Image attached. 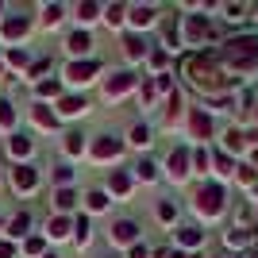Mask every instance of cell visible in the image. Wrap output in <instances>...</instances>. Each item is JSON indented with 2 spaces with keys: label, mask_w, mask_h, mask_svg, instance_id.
<instances>
[{
  "label": "cell",
  "mask_w": 258,
  "mask_h": 258,
  "mask_svg": "<svg viewBox=\"0 0 258 258\" xmlns=\"http://www.w3.org/2000/svg\"><path fill=\"white\" fill-rule=\"evenodd\" d=\"M131 143H135V147H147V143H151V127H147V123L131 127Z\"/></svg>",
  "instance_id": "4dcf8cb0"
},
{
  "label": "cell",
  "mask_w": 258,
  "mask_h": 258,
  "mask_svg": "<svg viewBox=\"0 0 258 258\" xmlns=\"http://www.w3.org/2000/svg\"><path fill=\"white\" fill-rule=\"evenodd\" d=\"M170 177L173 181H185V177H189V151H185V147H177V151L170 154Z\"/></svg>",
  "instance_id": "7c38bea8"
},
{
  "label": "cell",
  "mask_w": 258,
  "mask_h": 258,
  "mask_svg": "<svg viewBox=\"0 0 258 258\" xmlns=\"http://www.w3.org/2000/svg\"><path fill=\"white\" fill-rule=\"evenodd\" d=\"M123 16H127V8H123V4H108V8H104V20L112 23V27H119V23H123Z\"/></svg>",
  "instance_id": "d4e9b609"
},
{
  "label": "cell",
  "mask_w": 258,
  "mask_h": 258,
  "mask_svg": "<svg viewBox=\"0 0 258 258\" xmlns=\"http://www.w3.org/2000/svg\"><path fill=\"white\" fill-rule=\"evenodd\" d=\"M254 177H258V173L250 170V166H243V170H239V181H243V185H254Z\"/></svg>",
  "instance_id": "ab89813d"
},
{
  "label": "cell",
  "mask_w": 258,
  "mask_h": 258,
  "mask_svg": "<svg viewBox=\"0 0 258 258\" xmlns=\"http://www.w3.org/2000/svg\"><path fill=\"white\" fill-rule=\"evenodd\" d=\"M23 250H27V254H43V235H31L23 243Z\"/></svg>",
  "instance_id": "e575fe53"
},
{
  "label": "cell",
  "mask_w": 258,
  "mask_h": 258,
  "mask_svg": "<svg viewBox=\"0 0 258 258\" xmlns=\"http://www.w3.org/2000/svg\"><path fill=\"white\" fill-rule=\"evenodd\" d=\"M70 177H74V170H70V166H58V170H54V181L62 185V189L70 185Z\"/></svg>",
  "instance_id": "8d00e7d4"
},
{
  "label": "cell",
  "mask_w": 258,
  "mask_h": 258,
  "mask_svg": "<svg viewBox=\"0 0 258 258\" xmlns=\"http://www.w3.org/2000/svg\"><path fill=\"white\" fill-rule=\"evenodd\" d=\"M173 216H177V208H173L170 201H162V205H158V220H166V224H170Z\"/></svg>",
  "instance_id": "74e56055"
},
{
  "label": "cell",
  "mask_w": 258,
  "mask_h": 258,
  "mask_svg": "<svg viewBox=\"0 0 258 258\" xmlns=\"http://www.w3.org/2000/svg\"><path fill=\"white\" fill-rule=\"evenodd\" d=\"M135 173H139L143 181H154V177H158V166H154V162H147V158H143L139 166H135Z\"/></svg>",
  "instance_id": "1f68e13d"
},
{
  "label": "cell",
  "mask_w": 258,
  "mask_h": 258,
  "mask_svg": "<svg viewBox=\"0 0 258 258\" xmlns=\"http://www.w3.org/2000/svg\"><path fill=\"white\" fill-rule=\"evenodd\" d=\"M185 77H189L197 89H205V93H224V89L231 85L224 77V70L216 66L212 54H193V58L185 62Z\"/></svg>",
  "instance_id": "6da1fadb"
},
{
  "label": "cell",
  "mask_w": 258,
  "mask_h": 258,
  "mask_svg": "<svg viewBox=\"0 0 258 258\" xmlns=\"http://www.w3.org/2000/svg\"><path fill=\"white\" fill-rule=\"evenodd\" d=\"M216 166H220V173H231V158L227 154H216Z\"/></svg>",
  "instance_id": "f6af8a7d"
},
{
  "label": "cell",
  "mask_w": 258,
  "mask_h": 258,
  "mask_svg": "<svg viewBox=\"0 0 258 258\" xmlns=\"http://www.w3.org/2000/svg\"><path fill=\"white\" fill-rule=\"evenodd\" d=\"M135 89V74H112L104 81V97L112 100V97H123V93H131Z\"/></svg>",
  "instance_id": "ba28073f"
},
{
  "label": "cell",
  "mask_w": 258,
  "mask_h": 258,
  "mask_svg": "<svg viewBox=\"0 0 258 258\" xmlns=\"http://www.w3.org/2000/svg\"><path fill=\"white\" fill-rule=\"evenodd\" d=\"M193 162H197V170L205 173V170H208V151H197V154H193Z\"/></svg>",
  "instance_id": "60d3db41"
},
{
  "label": "cell",
  "mask_w": 258,
  "mask_h": 258,
  "mask_svg": "<svg viewBox=\"0 0 258 258\" xmlns=\"http://www.w3.org/2000/svg\"><path fill=\"white\" fill-rule=\"evenodd\" d=\"M177 243H181V247H201V243H205V231H201V227H181V231H177Z\"/></svg>",
  "instance_id": "d6986e66"
},
{
  "label": "cell",
  "mask_w": 258,
  "mask_h": 258,
  "mask_svg": "<svg viewBox=\"0 0 258 258\" xmlns=\"http://www.w3.org/2000/svg\"><path fill=\"white\" fill-rule=\"evenodd\" d=\"M35 185H39V173H35L31 166H16V170H12V189H16V193H31Z\"/></svg>",
  "instance_id": "9c48e42d"
},
{
  "label": "cell",
  "mask_w": 258,
  "mask_h": 258,
  "mask_svg": "<svg viewBox=\"0 0 258 258\" xmlns=\"http://www.w3.org/2000/svg\"><path fill=\"white\" fill-rule=\"evenodd\" d=\"M135 235H139V224L135 220H116L108 239H112V247H135Z\"/></svg>",
  "instance_id": "277c9868"
},
{
  "label": "cell",
  "mask_w": 258,
  "mask_h": 258,
  "mask_svg": "<svg viewBox=\"0 0 258 258\" xmlns=\"http://www.w3.org/2000/svg\"><path fill=\"white\" fill-rule=\"evenodd\" d=\"M66 50H70V54H89V50H93V35H89V31H74L70 39H66Z\"/></svg>",
  "instance_id": "5bb4252c"
},
{
  "label": "cell",
  "mask_w": 258,
  "mask_h": 258,
  "mask_svg": "<svg viewBox=\"0 0 258 258\" xmlns=\"http://www.w3.org/2000/svg\"><path fill=\"white\" fill-rule=\"evenodd\" d=\"M123 50H127V58H143V54H147V43H143L139 35H127V39H123Z\"/></svg>",
  "instance_id": "7402d4cb"
},
{
  "label": "cell",
  "mask_w": 258,
  "mask_h": 258,
  "mask_svg": "<svg viewBox=\"0 0 258 258\" xmlns=\"http://www.w3.org/2000/svg\"><path fill=\"white\" fill-rule=\"evenodd\" d=\"M108 193L127 197V193H131V177H127L123 170H112V177H108Z\"/></svg>",
  "instance_id": "2e32d148"
},
{
  "label": "cell",
  "mask_w": 258,
  "mask_h": 258,
  "mask_svg": "<svg viewBox=\"0 0 258 258\" xmlns=\"http://www.w3.org/2000/svg\"><path fill=\"white\" fill-rule=\"evenodd\" d=\"M224 147H227V151H243V135H239V131H227V135H224Z\"/></svg>",
  "instance_id": "836d02e7"
},
{
  "label": "cell",
  "mask_w": 258,
  "mask_h": 258,
  "mask_svg": "<svg viewBox=\"0 0 258 258\" xmlns=\"http://www.w3.org/2000/svg\"><path fill=\"white\" fill-rule=\"evenodd\" d=\"M27 227H31V216L20 212V216H12V220H8V235H12V239H20Z\"/></svg>",
  "instance_id": "44dd1931"
},
{
  "label": "cell",
  "mask_w": 258,
  "mask_h": 258,
  "mask_svg": "<svg viewBox=\"0 0 258 258\" xmlns=\"http://www.w3.org/2000/svg\"><path fill=\"white\" fill-rule=\"evenodd\" d=\"M166 62H170V58H166V50H151V66H158V70H162Z\"/></svg>",
  "instance_id": "7bdbcfd3"
},
{
  "label": "cell",
  "mask_w": 258,
  "mask_h": 258,
  "mask_svg": "<svg viewBox=\"0 0 258 258\" xmlns=\"http://www.w3.org/2000/svg\"><path fill=\"white\" fill-rule=\"evenodd\" d=\"M58 93H62L58 81H43V85H39V97H58Z\"/></svg>",
  "instance_id": "d590c367"
},
{
  "label": "cell",
  "mask_w": 258,
  "mask_h": 258,
  "mask_svg": "<svg viewBox=\"0 0 258 258\" xmlns=\"http://www.w3.org/2000/svg\"><path fill=\"white\" fill-rule=\"evenodd\" d=\"M189 127H193L197 139H208V135H212V116H208L205 108H193V112H189Z\"/></svg>",
  "instance_id": "8fae6325"
},
{
  "label": "cell",
  "mask_w": 258,
  "mask_h": 258,
  "mask_svg": "<svg viewBox=\"0 0 258 258\" xmlns=\"http://www.w3.org/2000/svg\"><path fill=\"white\" fill-rule=\"evenodd\" d=\"M100 70V62H93V58H85V62H70V70H66V77L74 81V85H85V81H93V74Z\"/></svg>",
  "instance_id": "52a82bcc"
},
{
  "label": "cell",
  "mask_w": 258,
  "mask_h": 258,
  "mask_svg": "<svg viewBox=\"0 0 258 258\" xmlns=\"http://www.w3.org/2000/svg\"><path fill=\"white\" fill-rule=\"evenodd\" d=\"M208 31H212V23H208L205 16H185V43L189 46H197Z\"/></svg>",
  "instance_id": "5b68a950"
},
{
  "label": "cell",
  "mask_w": 258,
  "mask_h": 258,
  "mask_svg": "<svg viewBox=\"0 0 258 258\" xmlns=\"http://www.w3.org/2000/svg\"><path fill=\"white\" fill-rule=\"evenodd\" d=\"M127 20L135 23V27H151V23L158 20V8H154V4H131V8H127Z\"/></svg>",
  "instance_id": "30bf717a"
},
{
  "label": "cell",
  "mask_w": 258,
  "mask_h": 258,
  "mask_svg": "<svg viewBox=\"0 0 258 258\" xmlns=\"http://www.w3.org/2000/svg\"><path fill=\"white\" fill-rule=\"evenodd\" d=\"M85 205H89V212H104L108 208V193L104 189H93V193L85 197Z\"/></svg>",
  "instance_id": "603a6c76"
},
{
  "label": "cell",
  "mask_w": 258,
  "mask_h": 258,
  "mask_svg": "<svg viewBox=\"0 0 258 258\" xmlns=\"http://www.w3.org/2000/svg\"><path fill=\"white\" fill-rule=\"evenodd\" d=\"M127 258H151V250L143 247V243H135V247H131V250H127Z\"/></svg>",
  "instance_id": "b9f144b4"
},
{
  "label": "cell",
  "mask_w": 258,
  "mask_h": 258,
  "mask_svg": "<svg viewBox=\"0 0 258 258\" xmlns=\"http://www.w3.org/2000/svg\"><path fill=\"white\" fill-rule=\"evenodd\" d=\"M0 258H16V247H12V243H4V239H0Z\"/></svg>",
  "instance_id": "7dc6e473"
},
{
  "label": "cell",
  "mask_w": 258,
  "mask_h": 258,
  "mask_svg": "<svg viewBox=\"0 0 258 258\" xmlns=\"http://www.w3.org/2000/svg\"><path fill=\"white\" fill-rule=\"evenodd\" d=\"M247 243H250V235L243 227H231V231H227V247H247Z\"/></svg>",
  "instance_id": "83f0119b"
},
{
  "label": "cell",
  "mask_w": 258,
  "mask_h": 258,
  "mask_svg": "<svg viewBox=\"0 0 258 258\" xmlns=\"http://www.w3.org/2000/svg\"><path fill=\"white\" fill-rule=\"evenodd\" d=\"M70 227H74V224H70L66 216H54L50 224H46V235H50V239H66V235H70Z\"/></svg>",
  "instance_id": "ffe728a7"
},
{
  "label": "cell",
  "mask_w": 258,
  "mask_h": 258,
  "mask_svg": "<svg viewBox=\"0 0 258 258\" xmlns=\"http://www.w3.org/2000/svg\"><path fill=\"white\" fill-rule=\"evenodd\" d=\"M46 70H50V58H39V62L31 66V77H39V74H46Z\"/></svg>",
  "instance_id": "f35d334b"
},
{
  "label": "cell",
  "mask_w": 258,
  "mask_h": 258,
  "mask_svg": "<svg viewBox=\"0 0 258 258\" xmlns=\"http://www.w3.org/2000/svg\"><path fill=\"white\" fill-rule=\"evenodd\" d=\"M31 151H35V147H31L27 135H12V139H8V154H12V158H27Z\"/></svg>",
  "instance_id": "e0dca14e"
},
{
  "label": "cell",
  "mask_w": 258,
  "mask_h": 258,
  "mask_svg": "<svg viewBox=\"0 0 258 258\" xmlns=\"http://www.w3.org/2000/svg\"><path fill=\"white\" fill-rule=\"evenodd\" d=\"M62 16H66V8H62V4H46V8H43V23H46V27L62 23Z\"/></svg>",
  "instance_id": "cb8c5ba5"
},
{
  "label": "cell",
  "mask_w": 258,
  "mask_h": 258,
  "mask_svg": "<svg viewBox=\"0 0 258 258\" xmlns=\"http://www.w3.org/2000/svg\"><path fill=\"white\" fill-rule=\"evenodd\" d=\"M85 108H89L85 97H62L58 100V116H81Z\"/></svg>",
  "instance_id": "9a60e30c"
},
{
  "label": "cell",
  "mask_w": 258,
  "mask_h": 258,
  "mask_svg": "<svg viewBox=\"0 0 258 258\" xmlns=\"http://www.w3.org/2000/svg\"><path fill=\"white\" fill-rule=\"evenodd\" d=\"M31 119L39 123V127H54V123H58V112H50L46 104H35L31 108Z\"/></svg>",
  "instance_id": "ac0fdd59"
},
{
  "label": "cell",
  "mask_w": 258,
  "mask_h": 258,
  "mask_svg": "<svg viewBox=\"0 0 258 258\" xmlns=\"http://www.w3.org/2000/svg\"><path fill=\"white\" fill-rule=\"evenodd\" d=\"M27 27H31V20H27V16H8V20H4V39H8V43H16V39H23V35H27Z\"/></svg>",
  "instance_id": "4fadbf2b"
},
{
  "label": "cell",
  "mask_w": 258,
  "mask_h": 258,
  "mask_svg": "<svg viewBox=\"0 0 258 258\" xmlns=\"http://www.w3.org/2000/svg\"><path fill=\"white\" fill-rule=\"evenodd\" d=\"M66 151L81 154V151H85V135H81V131H70V135H66Z\"/></svg>",
  "instance_id": "484cf974"
},
{
  "label": "cell",
  "mask_w": 258,
  "mask_h": 258,
  "mask_svg": "<svg viewBox=\"0 0 258 258\" xmlns=\"http://www.w3.org/2000/svg\"><path fill=\"white\" fill-rule=\"evenodd\" d=\"M8 62L12 66H23V62H27V54H23V50H8Z\"/></svg>",
  "instance_id": "bcb514c9"
},
{
  "label": "cell",
  "mask_w": 258,
  "mask_h": 258,
  "mask_svg": "<svg viewBox=\"0 0 258 258\" xmlns=\"http://www.w3.org/2000/svg\"><path fill=\"white\" fill-rule=\"evenodd\" d=\"M43 258H54V254H43Z\"/></svg>",
  "instance_id": "c3c4849f"
},
{
  "label": "cell",
  "mask_w": 258,
  "mask_h": 258,
  "mask_svg": "<svg viewBox=\"0 0 258 258\" xmlns=\"http://www.w3.org/2000/svg\"><path fill=\"white\" fill-rule=\"evenodd\" d=\"M74 231H77V247H89V220H85V216H77Z\"/></svg>",
  "instance_id": "f546056e"
},
{
  "label": "cell",
  "mask_w": 258,
  "mask_h": 258,
  "mask_svg": "<svg viewBox=\"0 0 258 258\" xmlns=\"http://www.w3.org/2000/svg\"><path fill=\"white\" fill-rule=\"evenodd\" d=\"M97 12H100V4H77V20L89 23V20H97Z\"/></svg>",
  "instance_id": "d6a6232c"
},
{
  "label": "cell",
  "mask_w": 258,
  "mask_h": 258,
  "mask_svg": "<svg viewBox=\"0 0 258 258\" xmlns=\"http://www.w3.org/2000/svg\"><path fill=\"white\" fill-rule=\"evenodd\" d=\"M227 20H239V16H243V12H247V8H243V4H227Z\"/></svg>",
  "instance_id": "ee69618b"
},
{
  "label": "cell",
  "mask_w": 258,
  "mask_h": 258,
  "mask_svg": "<svg viewBox=\"0 0 258 258\" xmlns=\"http://www.w3.org/2000/svg\"><path fill=\"white\" fill-rule=\"evenodd\" d=\"M197 212L205 216V220H216V216L224 212V189L220 185H205V189H197Z\"/></svg>",
  "instance_id": "3957f363"
},
{
  "label": "cell",
  "mask_w": 258,
  "mask_h": 258,
  "mask_svg": "<svg viewBox=\"0 0 258 258\" xmlns=\"http://www.w3.org/2000/svg\"><path fill=\"white\" fill-rule=\"evenodd\" d=\"M74 189H58V197H54V205H58V212H70V208H74Z\"/></svg>",
  "instance_id": "4316f807"
},
{
  "label": "cell",
  "mask_w": 258,
  "mask_h": 258,
  "mask_svg": "<svg viewBox=\"0 0 258 258\" xmlns=\"http://www.w3.org/2000/svg\"><path fill=\"white\" fill-rule=\"evenodd\" d=\"M123 154V143L112 139V135H100L97 143H93V158L97 162H108V158H119Z\"/></svg>",
  "instance_id": "8992f818"
},
{
  "label": "cell",
  "mask_w": 258,
  "mask_h": 258,
  "mask_svg": "<svg viewBox=\"0 0 258 258\" xmlns=\"http://www.w3.org/2000/svg\"><path fill=\"white\" fill-rule=\"evenodd\" d=\"M16 123V108H12V100H0V127H12Z\"/></svg>",
  "instance_id": "f1b7e54d"
},
{
  "label": "cell",
  "mask_w": 258,
  "mask_h": 258,
  "mask_svg": "<svg viewBox=\"0 0 258 258\" xmlns=\"http://www.w3.org/2000/svg\"><path fill=\"white\" fill-rule=\"evenodd\" d=\"M224 66L235 74H250L258 70V35H239L224 46Z\"/></svg>",
  "instance_id": "7a4b0ae2"
}]
</instances>
